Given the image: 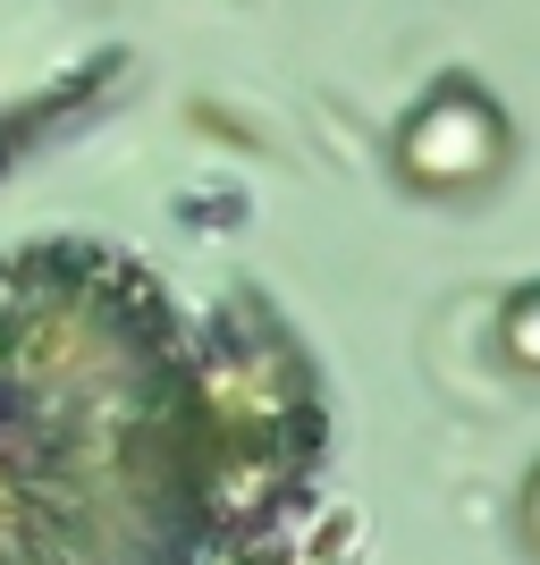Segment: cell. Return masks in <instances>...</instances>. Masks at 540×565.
I'll use <instances>...</instances> for the list:
<instances>
[{
	"label": "cell",
	"instance_id": "cell-1",
	"mask_svg": "<svg viewBox=\"0 0 540 565\" xmlns=\"http://www.w3.org/2000/svg\"><path fill=\"white\" fill-rule=\"evenodd\" d=\"M313 472L279 354L203 347L102 245L0 262V565H254Z\"/></svg>",
	"mask_w": 540,
	"mask_h": 565
},
{
	"label": "cell",
	"instance_id": "cell-3",
	"mask_svg": "<svg viewBox=\"0 0 540 565\" xmlns=\"http://www.w3.org/2000/svg\"><path fill=\"white\" fill-rule=\"evenodd\" d=\"M498 354L540 380V287H516V296H507V312H498Z\"/></svg>",
	"mask_w": 540,
	"mask_h": 565
},
{
	"label": "cell",
	"instance_id": "cell-4",
	"mask_svg": "<svg viewBox=\"0 0 540 565\" xmlns=\"http://www.w3.org/2000/svg\"><path fill=\"white\" fill-rule=\"evenodd\" d=\"M516 532H523V548L540 557V465H532V481H523V498H516Z\"/></svg>",
	"mask_w": 540,
	"mask_h": 565
},
{
	"label": "cell",
	"instance_id": "cell-2",
	"mask_svg": "<svg viewBox=\"0 0 540 565\" xmlns=\"http://www.w3.org/2000/svg\"><path fill=\"white\" fill-rule=\"evenodd\" d=\"M498 161H507V110L465 76L431 85L398 127V178L423 194H473L481 178H498Z\"/></svg>",
	"mask_w": 540,
	"mask_h": 565
}]
</instances>
